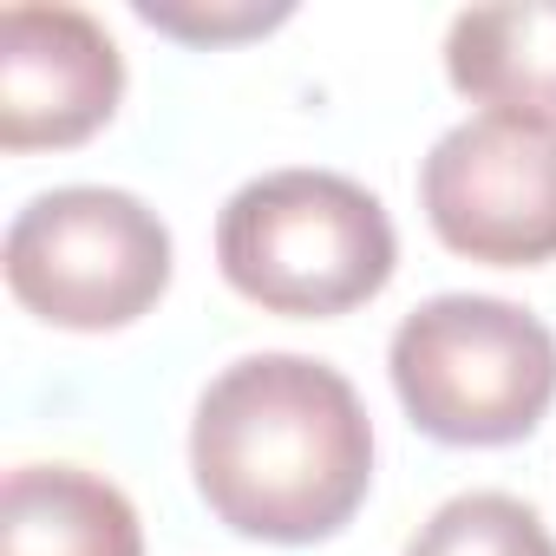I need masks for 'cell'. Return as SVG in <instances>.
<instances>
[{"mask_svg":"<svg viewBox=\"0 0 556 556\" xmlns=\"http://www.w3.org/2000/svg\"><path fill=\"white\" fill-rule=\"evenodd\" d=\"M203 504L262 543L334 536L374 484V426L348 374L308 354H249L210 380L190 426Z\"/></svg>","mask_w":556,"mask_h":556,"instance_id":"1","label":"cell"},{"mask_svg":"<svg viewBox=\"0 0 556 556\" xmlns=\"http://www.w3.org/2000/svg\"><path fill=\"white\" fill-rule=\"evenodd\" d=\"M229 289L268 315H341L387 289L400 262L374 190L334 170H268L216 216Z\"/></svg>","mask_w":556,"mask_h":556,"instance_id":"2","label":"cell"},{"mask_svg":"<svg viewBox=\"0 0 556 556\" xmlns=\"http://www.w3.org/2000/svg\"><path fill=\"white\" fill-rule=\"evenodd\" d=\"M393 387L445 445H510L556 400V334L497 295H439L393 334Z\"/></svg>","mask_w":556,"mask_h":556,"instance_id":"3","label":"cell"},{"mask_svg":"<svg viewBox=\"0 0 556 556\" xmlns=\"http://www.w3.org/2000/svg\"><path fill=\"white\" fill-rule=\"evenodd\" d=\"M8 289L53 328H125L170 282V229L131 190L66 184L8 229Z\"/></svg>","mask_w":556,"mask_h":556,"instance_id":"4","label":"cell"},{"mask_svg":"<svg viewBox=\"0 0 556 556\" xmlns=\"http://www.w3.org/2000/svg\"><path fill=\"white\" fill-rule=\"evenodd\" d=\"M419 203L445 249L497 268L556 255V125L517 112H478L452 125L426 170Z\"/></svg>","mask_w":556,"mask_h":556,"instance_id":"5","label":"cell"},{"mask_svg":"<svg viewBox=\"0 0 556 556\" xmlns=\"http://www.w3.org/2000/svg\"><path fill=\"white\" fill-rule=\"evenodd\" d=\"M125 92L112 34L79 8H8L0 14V144H79Z\"/></svg>","mask_w":556,"mask_h":556,"instance_id":"6","label":"cell"},{"mask_svg":"<svg viewBox=\"0 0 556 556\" xmlns=\"http://www.w3.org/2000/svg\"><path fill=\"white\" fill-rule=\"evenodd\" d=\"M0 556H144L138 510L79 465H21L0 491Z\"/></svg>","mask_w":556,"mask_h":556,"instance_id":"7","label":"cell"},{"mask_svg":"<svg viewBox=\"0 0 556 556\" xmlns=\"http://www.w3.org/2000/svg\"><path fill=\"white\" fill-rule=\"evenodd\" d=\"M445 73L465 99L556 125V0H504L452 21Z\"/></svg>","mask_w":556,"mask_h":556,"instance_id":"8","label":"cell"},{"mask_svg":"<svg viewBox=\"0 0 556 556\" xmlns=\"http://www.w3.org/2000/svg\"><path fill=\"white\" fill-rule=\"evenodd\" d=\"M406 556H556V536L543 530V517L523 497L465 491L419 523Z\"/></svg>","mask_w":556,"mask_h":556,"instance_id":"9","label":"cell"},{"mask_svg":"<svg viewBox=\"0 0 556 556\" xmlns=\"http://www.w3.org/2000/svg\"><path fill=\"white\" fill-rule=\"evenodd\" d=\"M138 14L151 27H170V34H190V40H216V34H249V27H268V21H282L289 8H249V14H184V8H157V0H138Z\"/></svg>","mask_w":556,"mask_h":556,"instance_id":"10","label":"cell"}]
</instances>
